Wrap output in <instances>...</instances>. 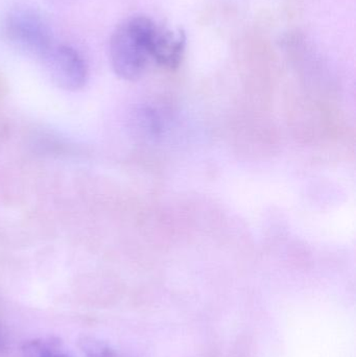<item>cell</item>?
<instances>
[{
    "mask_svg": "<svg viewBox=\"0 0 356 357\" xmlns=\"http://www.w3.org/2000/svg\"><path fill=\"white\" fill-rule=\"evenodd\" d=\"M42 61L50 79L61 89L77 91L87 84L89 69L81 54L71 46L54 44Z\"/></svg>",
    "mask_w": 356,
    "mask_h": 357,
    "instance_id": "3957f363",
    "label": "cell"
},
{
    "mask_svg": "<svg viewBox=\"0 0 356 357\" xmlns=\"http://www.w3.org/2000/svg\"><path fill=\"white\" fill-rule=\"evenodd\" d=\"M156 22L146 16H133L118 25L110 40L111 66L117 77L136 81L152 60L150 38Z\"/></svg>",
    "mask_w": 356,
    "mask_h": 357,
    "instance_id": "6da1fadb",
    "label": "cell"
},
{
    "mask_svg": "<svg viewBox=\"0 0 356 357\" xmlns=\"http://www.w3.org/2000/svg\"><path fill=\"white\" fill-rule=\"evenodd\" d=\"M61 349L60 342L56 339L33 340L23 345V357H46Z\"/></svg>",
    "mask_w": 356,
    "mask_h": 357,
    "instance_id": "5b68a950",
    "label": "cell"
},
{
    "mask_svg": "<svg viewBox=\"0 0 356 357\" xmlns=\"http://www.w3.org/2000/svg\"><path fill=\"white\" fill-rule=\"evenodd\" d=\"M6 350V344H4L3 339H2L1 335H0V354Z\"/></svg>",
    "mask_w": 356,
    "mask_h": 357,
    "instance_id": "ba28073f",
    "label": "cell"
},
{
    "mask_svg": "<svg viewBox=\"0 0 356 357\" xmlns=\"http://www.w3.org/2000/svg\"><path fill=\"white\" fill-rule=\"evenodd\" d=\"M46 357H69L67 356L66 354H63L62 352H61V350H56V351L52 352V354H48Z\"/></svg>",
    "mask_w": 356,
    "mask_h": 357,
    "instance_id": "52a82bcc",
    "label": "cell"
},
{
    "mask_svg": "<svg viewBox=\"0 0 356 357\" xmlns=\"http://www.w3.org/2000/svg\"><path fill=\"white\" fill-rule=\"evenodd\" d=\"M186 50V36L182 29H173L156 23L150 38V58L157 64L176 69L183 60Z\"/></svg>",
    "mask_w": 356,
    "mask_h": 357,
    "instance_id": "277c9868",
    "label": "cell"
},
{
    "mask_svg": "<svg viewBox=\"0 0 356 357\" xmlns=\"http://www.w3.org/2000/svg\"><path fill=\"white\" fill-rule=\"evenodd\" d=\"M2 39L22 54L43 60L54 43L45 19L31 8H16L4 16L0 26Z\"/></svg>",
    "mask_w": 356,
    "mask_h": 357,
    "instance_id": "7a4b0ae2",
    "label": "cell"
},
{
    "mask_svg": "<svg viewBox=\"0 0 356 357\" xmlns=\"http://www.w3.org/2000/svg\"><path fill=\"white\" fill-rule=\"evenodd\" d=\"M79 348L87 357H112L113 351L107 344L92 337H84L79 340Z\"/></svg>",
    "mask_w": 356,
    "mask_h": 357,
    "instance_id": "8992f818",
    "label": "cell"
}]
</instances>
